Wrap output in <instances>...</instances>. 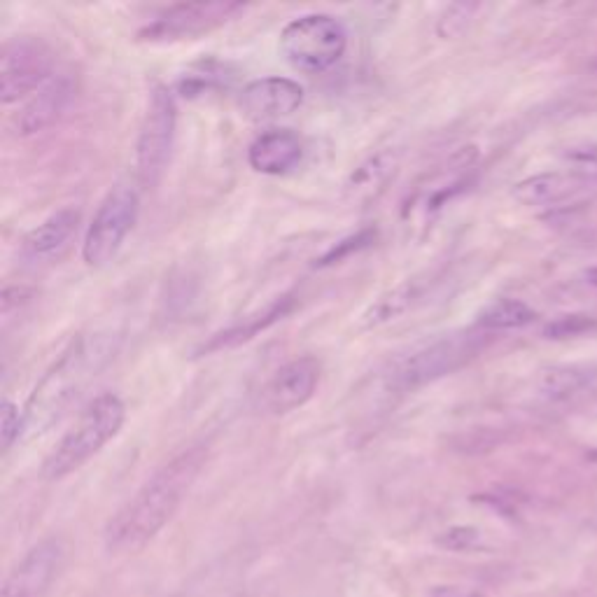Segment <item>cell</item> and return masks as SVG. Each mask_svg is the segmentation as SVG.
<instances>
[{"label":"cell","mask_w":597,"mask_h":597,"mask_svg":"<svg viewBox=\"0 0 597 597\" xmlns=\"http://www.w3.org/2000/svg\"><path fill=\"white\" fill-rule=\"evenodd\" d=\"M208 446L194 444L159 467L143 488L105 525L110 553H138L173 521L180 504L206 467Z\"/></svg>","instance_id":"1"},{"label":"cell","mask_w":597,"mask_h":597,"mask_svg":"<svg viewBox=\"0 0 597 597\" xmlns=\"http://www.w3.org/2000/svg\"><path fill=\"white\" fill-rule=\"evenodd\" d=\"M110 357L112 343L108 336H80L70 343L28 397L24 409L26 432L40 434L52 427L82 397Z\"/></svg>","instance_id":"2"},{"label":"cell","mask_w":597,"mask_h":597,"mask_svg":"<svg viewBox=\"0 0 597 597\" xmlns=\"http://www.w3.org/2000/svg\"><path fill=\"white\" fill-rule=\"evenodd\" d=\"M124 420L126 406L115 392H103L91 399L42 462V479L61 481L82 469L117 437Z\"/></svg>","instance_id":"3"},{"label":"cell","mask_w":597,"mask_h":597,"mask_svg":"<svg viewBox=\"0 0 597 597\" xmlns=\"http://www.w3.org/2000/svg\"><path fill=\"white\" fill-rule=\"evenodd\" d=\"M488 336L490 334L479 327L439 336V339L411 350L409 355L399 357L388 374V385L399 392H411L451 376L453 371L479 357L481 350L488 346Z\"/></svg>","instance_id":"4"},{"label":"cell","mask_w":597,"mask_h":597,"mask_svg":"<svg viewBox=\"0 0 597 597\" xmlns=\"http://www.w3.org/2000/svg\"><path fill=\"white\" fill-rule=\"evenodd\" d=\"M280 54L294 70L320 75L336 66L348 49V28L334 14L311 12L292 19L280 33Z\"/></svg>","instance_id":"5"},{"label":"cell","mask_w":597,"mask_h":597,"mask_svg":"<svg viewBox=\"0 0 597 597\" xmlns=\"http://www.w3.org/2000/svg\"><path fill=\"white\" fill-rule=\"evenodd\" d=\"M140 196L136 187L119 182L98 203L82 241V259L87 266L101 269L119 255L122 245L136 227Z\"/></svg>","instance_id":"6"},{"label":"cell","mask_w":597,"mask_h":597,"mask_svg":"<svg viewBox=\"0 0 597 597\" xmlns=\"http://www.w3.org/2000/svg\"><path fill=\"white\" fill-rule=\"evenodd\" d=\"M52 45L40 35H12L0 52V101L14 105L28 101L56 73Z\"/></svg>","instance_id":"7"},{"label":"cell","mask_w":597,"mask_h":597,"mask_svg":"<svg viewBox=\"0 0 597 597\" xmlns=\"http://www.w3.org/2000/svg\"><path fill=\"white\" fill-rule=\"evenodd\" d=\"M175 131H178V105L171 89L157 84L152 89L147 110L136 140V173L145 187L157 185L171 161Z\"/></svg>","instance_id":"8"},{"label":"cell","mask_w":597,"mask_h":597,"mask_svg":"<svg viewBox=\"0 0 597 597\" xmlns=\"http://www.w3.org/2000/svg\"><path fill=\"white\" fill-rule=\"evenodd\" d=\"M245 12L243 3L236 0H201V3H178L157 14L150 24L138 31L140 42L150 45H171L182 40H199L234 21Z\"/></svg>","instance_id":"9"},{"label":"cell","mask_w":597,"mask_h":597,"mask_svg":"<svg viewBox=\"0 0 597 597\" xmlns=\"http://www.w3.org/2000/svg\"><path fill=\"white\" fill-rule=\"evenodd\" d=\"M322 367L311 355L294 357L283 364L262 390V409L269 416H287L311 402L318 390Z\"/></svg>","instance_id":"10"},{"label":"cell","mask_w":597,"mask_h":597,"mask_svg":"<svg viewBox=\"0 0 597 597\" xmlns=\"http://www.w3.org/2000/svg\"><path fill=\"white\" fill-rule=\"evenodd\" d=\"M63 544L59 539H42L14 565L0 588V597H49L63 567Z\"/></svg>","instance_id":"11"},{"label":"cell","mask_w":597,"mask_h":597,"mask_svg":"<svg viewBox=\"0 0 597 597\" xmlns=\"http://www.w3.org/2000/svg\"><path fill=\"white\" fill-rule=\"evenodd\" d=\"M80 220L82 215L77 208H61L42 220L38 227L28 231L19 245L21 264L28 269H42V266L59 262L75 241Z\"/></svg>","instance_id":"12"},{"label":"cell","mask_w":597,"mask_h":597,"mask_svg":"<svg viewBox=\"0 0 597 597\" xmlns=\"http://www.w3.org/2000/svg\"><path fill=\"white\" fill-rule=\"evenodd\" d=\"M77 82L70 70H56L45 87H40L35 94L24 103L14 119V129L19 136H35L59 122L66 115L70 105L75 101Z\"/></svg>","instance_id":"13"},{"label":"cell","mask_w":597,"mask_h":597,"mask_svg":"<svg viewBox=\"0 0 597 597\" xmlns=\"http://www.w3.org/2000/svg\"><path fill=\"white\" fill-rule=\"evenodd\" d=\"M304 103V87L290 77H259L243 87L238 105L252 122H273L297 112Z\"/></svg>","instance_id":"14"},{"label":"cell","mask_w":597,"mask_h":597,"mask_svg":"<svg viewBox=\"0 0 597 597\" xmlns=\"http://www.w3.org/2000/svg\"><path fill=\"white\" fill-rule=\"evenodd\" d=\"M444 283V273L439 269L420 271L416 276L402 280V283L392 287V290L383 292L367 311L362 313V327L376 329L388 325V322L402 318V315L416 311L418 306H423L430 301L432 292Z\"/></svg>","instance_id":"15"},{"label":"cell","mask_w":597,"mask_h":597,"mask_svg":"<svg viewBox=\"0 0 597 597\" xmlns=\"http://www.w3.org/2000/svg\"><path fill=\"white\" fill-rule=\"evenodd\" d=\"M593 185H597L595 168L537 173L518 182L514 187V199L530 208H551L567 199H574Z\"/></svg>","instance_id":"16"},{"label":"cell","mask_w":597,"mask_h":597,"mask_svg":"<svg viewBox=\"0 0 597 597\" xmlns=\"http://www.w3.org/2000/svg\"><path fill=\"white\" fill-rule=\"evenodd\" d=\"M304 159V143L290 129H273L252 140L248 147V164L252 171L271 175L292 173Z\"/></svg>","instance_id":"17"},{"label":"cell","mask_w":597,"mask_h":597,"mask_svg":"<svg viewBox=\"0 0 597 597\" xmlns=\"http://www.w3.org/2000/svg\"><path fill=\"white\" fill-rule=\"evenodd\" d=\"M294 304H297V297H294V294H283V297L273 299L264 311L248 315L243 322H236V325H231L229 329H222V332L210 336L208 343H203V346L196 350V355L206 357L213 353H222V350L243 346V343L252 341L255 336L276 325V322L285 320L287 315L294 311Z\"/></svg>","instance_id":"18"},{"label":"cell","mask_w":597,"mask_h":597,"mask_svg":"<svg viewBox=\"0 0 597 597\" xmlns=\"http://www.w3.org/2000/svg\"><path fill=\"white\" fill-rule=\"evenodd\" d=\"M597 381L593 364H556L546 367L537 378V392L546 402H567Z\"/></svg>","instance_id":"19"},{"label":"cell","mask_w":597,"mask_h":597,"mask_svg":"<svg viewBox=\"0 0 597 597\" xmlns=\"http://www.w3.org/2000/svg\"><path fill=\"white\" fill-rule=\"evenodd\" d=\"M537 320V311L521 299H497L486 311L476 318V325L483 332H509V329H523Z\"/></svg>","instance_id":"20"},{"label":"cell","mask_w":597,"mask_h":597,"mask_svg":"<svg viewBox=\"0 0 597 597\" xmlns=\"http://www.w3.org/2000/svg\"><path fill=\"white\" fill-rule=\"evenodd\" d=\"M481 10L479 3H455L448 5L444 14H441L437 21V33L441 38H458L472 24V19L476 17V12Z\"/></svg>","instance_id":"21"},{"label":"cell","mask_w":597,"mask_h":597,"mask_svg":"<svg viewBox=\"0 0 597 597\" xmlns=\"http://www.w3.org/2000/svg\"><path fill=\"white\" fill-rule=\"evenodd\" d=\"M597 329V320L591 315H563V318L549 322L544 327L546 339L560 341V339H572V336H581Z\"/></svg>","instance_id":"22"},{"label":"cell","mask_w":597,"mask_h":597,"mask_svg":"<svg viewBox=\"0 0 597 597\" xmlns=\"http://www.w3.org/2000/svg\"><path fill=\"white\" fill-rule=\"evenodd\" d=\"M24 432H26L24 411H21L14 402H10V399H5L3 409H0V439H3V451L5 453L10 451Z\"/></svg>","instance_id":"23"},{"label":"cell","mask_w":597,"mask_h":597,"mask_svg":"<svg viewBox=\"0 0 597 597\" xmlns=\"http://www.w3.org/2000/svg\"><path fill=\"white\" fill-rule=\"evenodd\" d=\"M374 238H376L374 231H360V234H357V236H350V238H346V241H341L339 248L329 250L327 255L320 259L318 266H329V264L339 262V259H343V255H350V252H353V250L357 252V250L367 248V245L371 241H374Z\"/></svg>","instance_id":"24"},{"label":"cell","mask_w":597,"mask_h":597,"mask_svg":"<svg viewBox=\"0 0 597 597\" xmlns=\"http://www.w3.org/2000/svg\"><path fill=\"white\" fill-rule=\"evenodd\" d=\"M439 544H444L446 549H453V551L474 549V546L479 544V532L474 528H453L439 539Z\"/></svg>","instance_id":"25"},{"label":"cell","mask_w":597,"mask_h":597,"mask_svg":"<svg viewBox=\"0 0 597 597\" xmlns=\"http://www.w3.org/2000/svg\"><path fill=\"white\" fill-rule=\"evenodd\" d=\"M430 597H483L474 591H465V588H455V586H441L434 588Z\"/></svg>","instance_id":"26"},{"label":"cell","mask_w":597,"mask_h":597,"mask_svg":"<svg viewBox=\"0 0 597 597\" xmlns=\"http://www.w3.org/2000/svg\"><path fill=\"white\" fill-rule=\"evenodd\" d=\"M586 278H588V283H591L593 287H597V266H593V269L586 271Z\"/></svg>","instance_id":"27"},{"label":"cell","mask_w":597,"mask_h":597,"mask_svg":"<svg viewBox=\"0 0 597 597\" xmlns=\"http://www.w3.org/2000/svg\"><path fill=\"white\" fill-rule=\"evenodd\" d=\"M595 70H597V63H595Z\"/></svg>","instance_id":"28"}]
</instances>
